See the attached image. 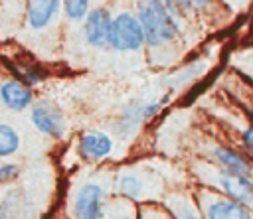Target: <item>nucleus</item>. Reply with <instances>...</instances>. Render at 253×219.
I'll return each instance as SVG.
<instances>
[{
  "label": "nucleus",
  "mask_w": 253,
  "mask_h": 219,
  "mask_svg": "<svg viewBox=\"0 0 253 219\" xmlns=\"http://www.w3.org/2000/svg\"><path fill=\"white\" fill-rule=\"evenodd\" d=\"M168 0H142L138 4V22L148 45H164L178 36V20Z\"/></svg>",
  "instance_id": "nucleus-1"
},
{
  "label": "nucleus",
  "mask_w": 253,
  "mask_h": 219,
  "mask_svg": "<svg viewBox=\"0 0 253 219\" xmlns=\"http://www.w3.org/2000/svg\"><path fill=\"white\" fill-rule=\"evenodd\" d=\"M144 32L138 22V18L123 12L111 22V32H109V45L119 51H134L140 49L144 43Z\"/></svg>",
  "instance_id": "nucleus-2"
},
{
  "label": "nucleus",
  "mask_w": 253,
  "mask_h": 219,
  "mask_svg": "<svg viewBox=\"0 0 253 219\" xmlns=\"http://www.w3.org/2000/svg\"><path fill=\"white\" fill-rule=\"evenodd\" d=\"M111 14L105 8H95L87 14L83 34L89 45L93 47H105L109 45V32H111Z\"/></svg>",
  "instance_id": "nucleus-3"
},
{
  "label": "nucleus",
  "mask_w": 253,
  "mask_h": 219,
  "mask_svg": "<svg viewBox=\"0 0 253 219\" xmlns=\"http://www.w3.org/2000/svg\"><path fill=\"white\" fill-rule=\"evenodd\" d=\"M101 199H103V187L97 183H85L77 193L73 201L75 215L81 219H97L103 215L101 209Z\"/></svg>",
  "instance_id": "nucleus-4"
},
{
  "label": "nucleus",
  "mask_w": 253,
  "mask_h": 219,
  "mask_svg": "<svg viewBox=\"0 0 253 219\" xmlns=\"http://www.w3.org/2000/svg\"><path fill=\"white\" fill-rule=\"evenodd\" d=\"M113 150V140L103 132H85L79 138V152L85 160H105Z\"/></svg>",
  "instance_id": "nucleus-5"
},
{
  "label": "nucleus",
  "mask_w": 253,
  "mask_h": 219,
  "mask_svg": "<svg viewBox=\"0 0 253 219\" xmlns=\"http://www.w3.org/2000/svg\"><path fill=\"white\" fill-rule=\"evenodd\" d=\"M0 101L12 110H24L32 103V91L26 83L8 79L0 85Z\"/></svg>",
  "instance_id": "nucleus-6"
},
{
  "label": "nucleus",
  "mask_w": 253,
  "mask_h": 219,
  "mask_svg": "<svg viewBox=\"0 0 253 219\" xmlns=\"http://www.w3.org/2000/svg\"><path fill=\"white\" fill-rule=\"evenodd\" d=\"M219 183L223 187V191L243 203V205H251L253 203V180L251 176H233V174H225L219 178Z\"/></svg>",
  "instance_id": "nucleus-7"
},
{
  "label": "nucleus",
  "mask_w": 253,
  "mask_h": 219,
  "mask_svg": "<svg viewBox=\"0 0 253 219\" xmlns=\"http://www.w3.org/2000/svg\"><path fill=\"white\" fill-rule=\"evenodd\" d=\"M59 10V0H28L26 6V16H28V24L36 30L45 28L53 16H57Z\"/></svg>",
  "instance_id": "nucleus-8"
},
{
  "label": "nucleus",
  "mask_w": 253,
  "mask_h": 219,
  "mask_svg": "<svg viewBox=\"0 0 253 219\" xmlns=\"http://www.w3.org/2000/svg\"><path fill=\"white\" fill-rule=\"evenodd\" d=\"M213 156L225 168L227 174H233V176H251L253 174L251 162L247 158H243L237 150L229 148V146H217V148H213Z\"/></svg>",
  "instance_id": "nucleus-9"
},
{
  "label": "nucleus",
  "mask_w": 253,
  "mask_h": 219,
  "mask_svg": "<svg viewBox=\"0 0 253 219\" xmlns=\"http://www.w3.org/2000/svg\"><path fill=\"white\" fill-rule=\"evenodd\" d=\"M32 122L43 134H49V136H61L63 134L61 116L55 110H51L47 105H36L32 109Z\"/></svg>",
  "instance_id": "nucleus-10"
},
{
  "label": "nucleus",
  "mask_w": 253,
  "mask_h": 219,
  "mask_svg": "<svg viewBox=\"0 0 253 219\" xmlns=\"http://www.w3.org/2000/svg\"><path fill=\"white\" fill-rule=\"evenodd\" d=\"M208 217L211 219H247L251 217L247 205L235 201V199H215L208 205L206 211Z\"/></svg>",
  "instance_id": "nucleus-11"
},
{
  "label": "nucleus",
  "mask_w": 253,
  "mask_h": 219,
  "mask_svg": "<svg viewBox=\"0 0 253 219\" xmlns=\"http://www.w3.org/2000/svg\"><path fill=\"white\" fill-rule=\"evenodd\" d=\"M18 146H20L18 132L8 124H0V158L14 154L18 150Z\"/></svg>",
  "instance_id": "nucleus-12"
},
{
  "label": "nucleus",
  "mask_w": 253,
  "mask_h": 219,
  "mask_svg": "<svg viewBox=\"0 0 253 219\" xmlns=\"http://www.w3.org/2000/svg\"><path fill=\"white\" fill-rule=\"evenodd\" d=\"M63 6H65V14L71 22H79L87 16V6H89V0H63Z\"/></svg>",
  "instance_id": "nucleus-13"
},
{
  "label": "nucleus",
  "mask_w": 253,
  "mask_h": 219,
  "mask_svg": "<svg viewBox=\"0 0 253 219\" xmlns=\"http://www.w3.org/2000/svg\"><path fill=\"white\" fill-rule=\"evenodd\" d=\"M174 8H180V10H186V12H198V10H204L210 6L211 0H168Z\"/></svg>",
  "instance_id": "nucleus-14"
},
{
  "label": "nucleus",
  "mask_w": 253,
  "mask_h": 219,
  "mask_svg": "<svg viewBox=\"0 0 253 219\" xmlns=\"http://www.w3.org/2000/svg\"><path fill=\"white\" fill-rule=\"evenodd\" d=\"M16 176H18V166L16 164H4V166H0V182L12 180Z\"/></svg>",
  "instance_id": "nucleus-15"
},
{
  "label": "nucleus",
  "mask_w": 253,
  "mask_h": 219,
  "mask_svg": "<svg viewBox=\"0 0 253 219\" xmlns=\"http://www.w3.org/2000/svg\"><path fill=\"white\" fill-rule=\"evenodd\" d=\"M241 138H243V144H245V148H247V150L253 154V126H251V128H247V130H243Z\"/></svg>",
  "instance_id": "nucleus-16"
},
{
  "label": "nucleus",
  "mask_w": 253,
  "mask_h": 219,
  "mask_svg": "<svg viewBox=\"0 0 253 219\" xmlns=\"http://www.w3.org/2000/svg\"><path fill=\"white\" fill-rule=\"evenodd\" d=\"M249 118H251V120H253V107H251V109H249Z\"/></svg>",
  "instance_id": "nucleus-17"
}]
</instances>
